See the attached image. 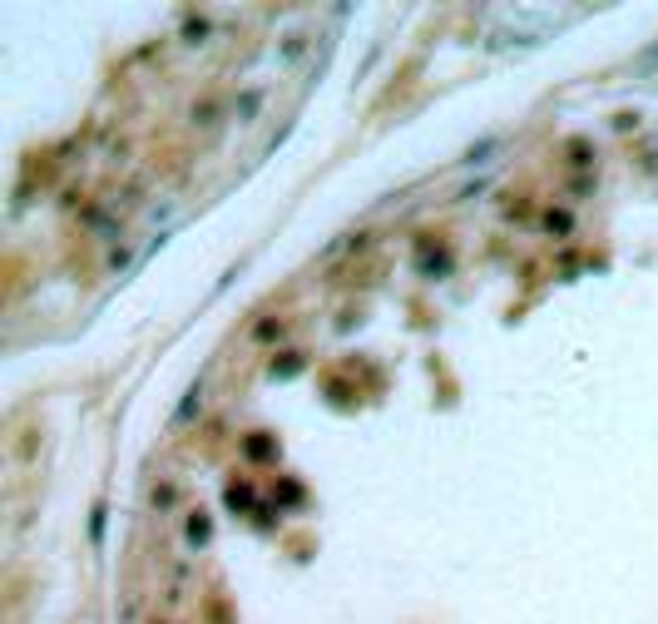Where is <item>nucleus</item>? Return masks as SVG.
Here are the masks:
<instances>
[{"instance_id": "obj_1", "label": "nucleus", "mask_w": 658, "mask_h": 624, "mask_svg": "<svg viewBox=\"0 0 658 624\" xmlns=\"http://www.w3.org/2000/svg\"><path fill=\"white\" fill-rule=\"evenodd\" d=\"M198 402H203V392L193 387V392L184 397V407H179V421H193V407H198Z\"/></svg>"}, {"instance_id": "obj_2", "label": "nucleus", "mask_w": 658, "mask_h": 624, "mask_svg": "<svg viewBox=\"0 0 658 624\" xmlns=\"http://www.w3.org/2000/svg\"><path fill=\"white\" fill-rule=\"evenodd\" d=\"M189 535H193V540L203 545V540H208V520H203V516H198V520H189Z\"/></svg>"}]
</instances>
